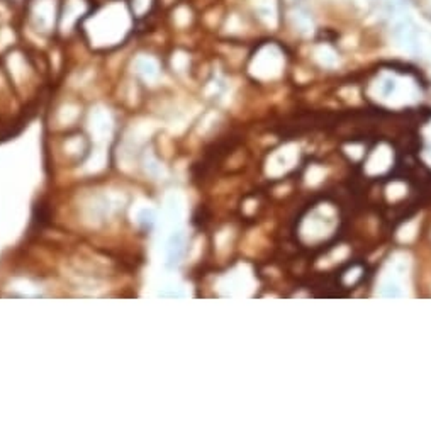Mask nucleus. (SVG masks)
Masks as SVG:
<instances>
[{"mask_svg": "<svg viewBox=\"0 0 431 433\" xmlns=\"http://www.w3.org/2000/svg\"><path fill=\"white\" fill-rule=\"evenodd\" d=\"M289 2H295V0H289Z\"/></svg>", "mask_w": 431, "mask_h": 433, "instance_id": "obj_2", "label": "nucleus"}, {"mask_svg": "<svg viewBox=\"0 0 431 433\" xmlns=\"http://www.w3.org/2000/svg\"><path fill=\"white\" fill-rule=\"evenodd\" d=\"M292 20L294 26L299 27V31H309L313 26V20H311V14L304 9H297L292 12Z\"/></svg>", "mask_w": 431, "mask_h": 433, "instance_id": "obj_1", "label": "nucleus"}]
</instances>
